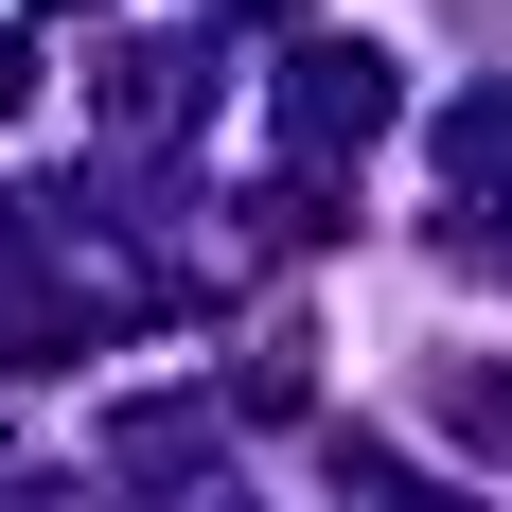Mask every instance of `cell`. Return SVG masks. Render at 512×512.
Wrapping results in <instances>:
<instances>
[{"label": "cell", "instance_id": "cell-1", "mask_svg": "<svg viewBox=\"0 0 512 512\" xmlns=\"http://www.w3.org/2000/svg\"><path fill=\"white\" fill-rule=\"evenodd\" d=\"M283 124H301V159L371 142V124H389V53H301V89H283Z\"/></svg>", "mask_w": 512, "mask_h": 512}, {"label": "cell", "instance_id": "cell-2", "mask_svg": "<svg viewBox=\"0 0 512 512\" xmlns=\"http://www.w3.org/2000/svg\"><path fill=\"white\" fill-rule=\"evenodd\" d=\"M18 89H36V53H18V36H0V106H18Z\"/></svg>", "mask_w": 512, "mask_h": 512}]
</instances>
